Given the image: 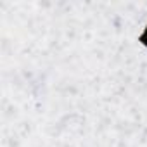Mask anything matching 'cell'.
<instances>
[{"mask_svg": "<svg viewBox=\"0 0 147 147\" xmlns=\"http://www.w3.org/2000/svg\"><path fill=\"white\" fill-rule=\"evenodd\" d=\"M135 42H137V47L147 54V21L142 23L140 30L135 33Z\"/></svg>", "mask_w": 147, "mask_h": 147, "instance_id": "obj_1", "label": "cell"}]
</instances>
